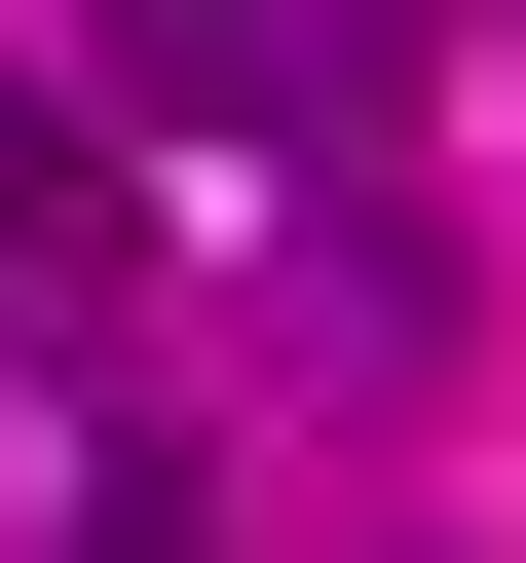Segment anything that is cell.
<instances>
[{
	"mask_svg": "<svg viewBox=\"0 0 526 563\" xmlns=\"http://www.w3.org/2000/svg\"><path fill=\"white\" fill-rule=\"evenodd\" d=\"M113 113L151 151H376L414 113V0H113Z\"/></svg>",
	"mask_w": 526,
	"mask_h": 563,
	"instance_id": "6da1fadb",
	"label": "cell"
},
{
	"mask_svg": "<svg viewBox=\"0 0 526 563\" xmlns=\"http://www.w3.org/2000/svg\"><path fill=\"white\" fill-rule=\"evenodd\" d=\"M113 301H151L113 151H76V113H0V376H113Z\"/></svg>",
	"mask_w": 526,
	"mask_h": 563,
	"instance_id": "7a4b0ae2",
	"label": "cell"
}]
</instances>
